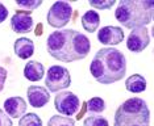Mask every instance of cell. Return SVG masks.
<instances>
[{
  "instance_id": "1",
  "label": "cell",
  "mask_w": 154,
  "mask_h": 126,
  "mask_svg": "<svg viewBox=\"0 0 154 126\" xmlns=\"http://www.w3.org/2000/svg\"><path fill=\"white\" fill-rule=\"evenodd\" d=\"M90 40L74 29H61L49 34L46 50L57 61L70 63L85 59L90 52Z\"/></svg>"
},
{
  "instance_id": "2",
  "label": "cell",
  "mask_w": 154,
  "mask_h": 126,
  "mask_svg": "<svg viewBox=\"0 0 154 126\" xmlns=\"http://www.w3.org/2000/svg\"><path fill=\"white\" fill-rule=\"evenodd\" d=\"M90 72L100 84H112L121 80L127 72V59L115 47H103L90 63Z\"/></svg>"
},
{
  "instance_id": "3",
  "label": "cell",
  "mask_w": 154,
  "mask_h": 126,
  "mask_svg": "<svg viewBox=\"0 0 154 126\" xmlns=\"http://www.w3.org/2000/svg\"><path fill=\"white\" fill-rule=\"evenodd\" d=\"M154 4L153 2H134V0H121L115 10V17L124 28L134 29V28L145 26L152 22Z\"/></svg>"
},
{
  "instance_id": "4",
  "label": "cell",
  "mask_w": 154,
  "mask_h": 126,
  "mask_svg": "<svg viewBox=\"0 0 154 126\" xmlns=\"http://www.w3.org/2000/svg\"><path fill=\"white\" fill-rule=\"evenodd\" d=\"M150 110L140 97H132L122 103L115 113L113 126H149Z\"/></svg>"
},
{
  "instance_id": "5",
  "label": "cell",
  "mask_w": 154,
  "mask_h": 126,
  "mask_svg": "<svg viewBox=\"0 0 154 126\" xmlns=\"http://www.w3.org/2000/svg\"><path fill=\"white\" fill-rule=\"evenodd\" d=\"M71 84V75L69 70L62 66H51L49 67L45 78V86L50 92H59L66 89Z\"/></svg>"
},
{
  "instance_id": "6",
  "label": "cell",
  "mask_w": 154,
  "mask_h": 126,
  "mask_svg": "<svg viewBox=\"0 0 154 126\" xmlns=\"http://www.w3.org/2000/svg\"><path fill=\"white\" fill-rule=\"evenodd\" d=\"M72 16L71 4L67 2H55L48 10V22L53 28H63L67 25Z\"/></svg>"
},
{
  "instance_id": "7",
  "label": "cell",
  "mask_w": 154,
  "mask_h": 126,
  "mask_svg": "<svg viewBox=\"0 0 154 126\" xmlns=\"http://www.w3.org/2000/svg\"><path fill=\"white\" fill-rule=\"evenodd\" d=\"M54 106L62 116H74L80 108V101L75 93L61 91L54 97Z\"/></svg>"
},
{
  "instance_id": "8",
  "label": "cell",
  "mask_w": 154,
  "mask_h": 126,
  "mask_svg": "<svg viewBox=\"0 0 154 126\" xmlns=\"http://www.w3.org/2000/svg\"><path fill=\"white\" fill-rule=\"evenodd\" d=\"M150 44V34L146 26H140L132 29L127 38V47L132 52H141Z\"/></svg>"
},
{
  "instance_id": "9",
  "label": "cell",
  "mask_w": 154,
  "mask_h": 126,
  "mask_svg": "<svg viewBox=\"0 0 154 126\" xmlns=\"http://www.w3.org/2000/svg\"><path fill=\"white\" fill-rule=\"evenodd\" d=\"M11 28L16 33H29V32H32V12H29V10H16V13L11 19Z\"/></svg>"
},
{
  "instance_id": "10",
  "label": "cell",
  "mask_w": 154,
  "mask_h": 126,
  "mask_svg": "<svg viewBox=\"0 0 154 126\" xmlns=\"http://www.w3.org/2000/svg\"><path fill=\"white\" fill-rule=\"evenodd\" d=\"M97 40L104 45H119L124 41V30L119 26H104L97 32Z\"/></svg>"
},
{
  "instance_id": "11",
  "label": "cell",
  "mask_w": 154,
  "mask_h": 126,
  "mask_svg": "<svg viewBox=\"0 0 154 126\" xmlns=\"http://www.w3.org/2000/svg\"><path fill=\"white\" fill-rule=\"evenodd\" d=\"M26 96L29 105L33 108H42L50 100V93L42 86H30L26 89Z\"/></svg>"
},
{
  "instance_id": "12",
  "label": "cell",
  "mask_w": 154,
  "mask_h": 126,
  "mask_svg": "<svg viewBox=\"0 0 154 126\" xmlns=\"http://www.w3.org/2000/svg\"><path fill=\"white\" fill-rule=\"evenodd\" d=\"M4 110L9 117H13V118L23 117L26 110V103L20 96L8 97L4 101Z\"/></svg>"
},
{
  "instance_id": "13",
  "label": "cell",
  "mask_w": 154,
  "mask_h": 126,
  "mask_svg": "<svg viewBox=\"0 0 154 126\" xmlns=\"http://www.w3.org/2000/svg\"><path fill=\"white\" fill-rule=\"evenodd\" d=\"M13 49L20 59H29L34 54V42L26 37H20L15 41Z\"/></svg>"
},
{
  "instance_id": "14",
  "label": "cell",
  "mask_w": 154,
  "mask_h": 126,
  "mask_svg": "<svg viewBox=\"0 0 154 126\" xmlns=\"http://www.w3.org/2000/svg\"><path fill=\"white\" fill-rule=\"evenodd\" d=\"M45 67L42 63L37 61H29L24 67V76L29 82H38L44 78Z\"/></svg>"
},
{
  "instance_id": "15",
  "label": "cell",
  "mask_w": 154,
  "mask_h": 126,
  "mask_svg": "<svg viewBox=\"0 0 154 126\" xmlns=\"http://www.w3.org/2000/svg\"><path fill=\"white\" fill-rule=\"evenodd\" d=\"M125 88L132 93H141L146 89V80L140 74H133L125 80Z\"/></svg>"
},
{
  "instance_id": "16",
  "label": "cell",
  "mask_w": 154,
  "mask_h": 126,
  "mask_svg": "<svg viewBox=\"0 0 154 126\" xmlns=\"http://www.w3.org/2000/svg\"><path fill=\"white\" fill-rule=\"evenodd\" d=\"M100 24V16L95 10H87L85 15L82 16V25L85 28L86 32L88 33H94Z\"/></svg>"
},
{
  "instance_id": "17",
  "label": "cell",
  "mask_w": 154,
  "mask_h": 126,
  "mask_svg": "<svg viewBox=\"0 0 154 126\" xmlns=\"http://www.w3.org/2000/svg\"><path fill=\"white\" fill-rule=\"evenodd\" d=\"M86 109L90 112V113H101L104 109H106V103H104L103 99L100 97H92V99L87 100L85 104Z\"/></svg>"
},
{
  "instance_id": "18",
  "label": "cell",
  "mask_w": 154,
  "mask_h": 126,
  "mask_svg": "<svg viewBox=\"0 0 154 126\" xmlns=\"http://www.w3.org/2000/svg\"><path fill=\"white\" fill-rule=\"evenodd\" d=\"M48 126H75V121L71 117H66L62 114L51 116L48 121Z\"/></svg>"
},
{
  "instance_id": "19",
  "label": "cell",
  "mask_w": 154,
  "mask_h": 126,
  "mask_svg": "<svg viewBox=\"0 0 154 126\" xmlns=\"http://www.w3.org/2000/svg\"><path fill=\"white\" fill-rule=\"evenodd\" d=\"M19 126H42V121L36 113H26L20 117Z\"/></svg>"
},
{
  "instance_id": "20",
  "label": "cell",
  "mask_w": 154,
  "mask_h": 126,
  "mask_svg": "<svg viewBox=\"0 0 154 126\" xmlns=\"http://www.w3.org/2000/svg\"><path fill=\"white\" fill-rule=\"evenodd\" d=\"M83 126H109V124H108V121L104 117H101V116L91 114L85 118Z\"/></svg>"
},
{
  "instance_id": "21",
  "label": "cell",
  "mask_w": 154,
  "mask_h": 126,
  "mask_svg": "<svg viewBox=\"0 0 154 126\" xmlns=\"http://www.w3.org/2000/svg\"><path fill=\"white\" fill-rule=\"evenodd\" d=\"M16 4L20 7V8H24V10H33L38 8L42 2L41 0H16Z\"/></svg>"
},
{
  "instance_id": "22",
  "label": "cell",
  "mask_w": 154,
  "mask_h": 126,
  "mask_svg": "<svg viewBox=\"0 0 154 126\" xmlns=\"http://www.w3.org/2000/svg\"><path fill=\"white\" fill-rule=\"evenodd\" d=\"M88 4L97 9H109L115 4V0H90Z\"/></svg>"
},
{
  "instance_id": "23",
  "label": "cell",
  "mask_w": 154,
  "mask_h": 126,
  "mask_svg": "<svg viewBox=\"0 0 154 126\" xmlns=\"http://www.w3.org/2000/svg\"><path fill=\"white\" fill-rule=\"evenodd\" d=\"M0 126H13L11 117L2 109H0Z\"/></svg>"
},
{
  "instance_id": "24",
  "label": "cell",
  "mask_w": 154,
  "mask_h": 126,
  "mask_svg": "<svg viewBox=\"0 0 154 126\" xmlns=\"http://www.w3.org/2000/svg\"><path fill=\"white\" fill-rule=\"evenodd\" d=\"M5 80H7V70L4 67H0V92L4 89Z\"/></svg>"
},
{
  "instance_id": "25",
  "label": "cell",
  "mask_w": 154,
  "mask_h": 126,
  "mask_svg": "<svg viewBox=\"0 0 154 126\" xmlns=\"http://www.w3.org/2000/svg\"><path fill=\"white\" fill-rule=\"evenodd\" d=\"M7 17H8V9L5 8L4 4H2V3H0V24L4 22Z\"/></svg>"
}]
</instances>
